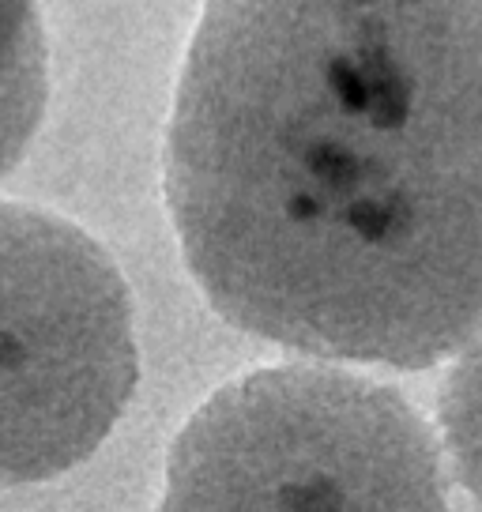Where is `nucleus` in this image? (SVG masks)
<instances>
[{
  "label": "nucleus",
  "instance_id": "20e7f679",
  "mask_svg": "<svg viewBox=\"0 0 482 512\" xmlns=\"http://www.w3.org/2000/svg\"><path fill=\"white\" fill-rule=\"evenodd\" d=\"M49 61L38 0H0V177L31 147L46 117Z\"/></svg>",
  "mask_w": 482,
  "mask_h": 512
},
{
  "label": "nucleus",
  "instance_id": "f03ea898",
  "mask_svg": "<svg viewBox=\"0 0 482 512\" xmlns=\"http://www.w3.org/2000/svg\"><path fill=\"white\" fill-rule=\"evenodd\" d=\"M155 512H449L434 437L385 384L275 366L177 433Z\"/></svg>",
  "mask_w": 482,
  "mask_h": 512
},
{
  "label": "nucleus",
  "instance_id": "39448f33",
  "mask_svg": "<svg viewBox=\"0 0 482 512\" xmlns=\"http://www.w3.org/2000/svg\"><path fill=\"white\" fill-rule=\"evenodd\" d=\"M441 430L460 479L482 505V332L449 373L441 400Z\"/></svg>",
  "mask_w": 482,
  "mask_h": 512
},
{
  "label": "nucleus",
  "instance_id": "f257e3e1",
  "mask_svg": "<svg viewBox=\"0 0 482 512\" xmlns=\"http://www.w3.org/2000/svg\"><path fill=\"white\" fill-rule=\"evenodd\" d=\"M162 185L241 332L396 369L452 354L482 328V0H204Z\"/></svg>",
  "mask_w": 482,
  "mask_h": 512
},
{
  "label": "nucleus",
  "instance_id": "7ed1b4c3",
  "mask_svg": "<svg viewBox=\"0 0 482 512\" xmlns=\"http://www.w3.org/2000/svg\"><path fill=\"white\" fill-rule=\"evenodd\" d=\"M136 373L132 298L110 253L0 200V486L83 464L121 422Z\"/></svg>",
  "mask_w": 482,
  "mask_h": 512
}]
</instances>
